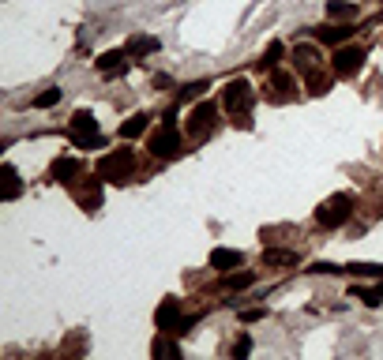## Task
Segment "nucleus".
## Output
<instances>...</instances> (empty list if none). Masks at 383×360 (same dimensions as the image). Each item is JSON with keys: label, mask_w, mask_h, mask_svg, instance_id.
<instances>
[{"label": "nucleus", "mask_w": 383, "mask_h": 360, "mask_svg": "<svg viewBox=\"0 0 383 360\" xmlns=\"http://www.w3.org/2000/svg\"><path fill=\"white\" fill-rule=\"evenodd\" d=\"M136 169V154L132 151H109L106 158L98 162V177L101 180H113V184H120V180H128V173Z\"/></svg>", "instance_id": "1"}, {"label": "nucleus", "mask_w": 383, "mask_h": 360, "mask_svg": "<svg viewBox=\"0 0 383 360\" xmlns=\"http://www.w3.org/2000/svg\"><path fill=\"white\" fill-rule=\"evenodd\" d=\"M350 210H353V199L339 191V196H331V199L320 203L316 221H320V225H327V229H339V225H345V221H350Z\"/></svg>", "instance_id": "2"}, {"label": "nucleus", "mask_w": 383, "mask_h": 360, "mask_svg": "<svg viewBox=\"0 0 383 360\" xmlns=\"http://www.w3.org/2000/svg\"><path fill=\"white\" fill-rule=\"evenodd\" d=\"M214 128H218V109H214L211 101H199L188 113V135L195 143H203L207 135H214Z\"/></svg>", "instance_id": "3"}, {"label": "nucleus", "mask_w": 383, "mask_h": 360, "mask_svg": "<svg viewBox=\"0 0 383 360\" xmlns=\"http://www.w3.org/2000/svg\"><path fill=\"white\" fill-rule=\"evenodd\" d=\"M68 135H72V143H76V146H101L98 120H95V113H87V109H79V113L72 117Z\"/></svg>", "instance_id": "4"}, {"label": "nucleus", "mask_w": 383, "mask_h": 360, "mask_svg": "<svg viewBox=\"0 0 383 360\" xmlns=\"http://www.w3.org/2000/svg\"><path fill=\"white\" fill-rule=\"evenodd\" d=\"M151 151L158 154V158H177V154H184V146H181V132L173 128V120H165V124L151 135Z\"/></svg>", "instance_id": "5"}, {"label": "nucleus", "mask_w": 383, "mask_h": 360, "mask_svg": "<svg viewBox=\"0 0 383 360\" xmlns=\"http://www.w3.org/2000/svg\"><path fill=\"white\" fill-rule=\"evenodd\" d=\"M222 101H226V109L233 117H241V113H248L252 109V101H256V90L248 87L245 79H233L226 90H222Z\"/></svg>", "instance_id": "6"}, {"label": "nucleus", "mask_w": 383, "mask_h": 360, "mask_svg": "<svg viewBox=\"0 0 383 360\" xmlns=\"http://www.w3.org/2000/svg\"><path fill=\"white\" fill-rule=\"evenodd\" d=\"M154 323H158V330H165V334H184V330L192 327V319H181V300H173V297L158 308Z\"/></svg>", "instance_id": "7"}, {"label": "nucleus", "mask_w": 383, "mask_h": 360, "mask_svg": "<svg viewBox=\"0 0 383 360\" xmlns=\"http://www.w3.org/2000/svg\"><path fill=\"white\" fill-rule=\"evenodd\" d=\"M364 60H368L364 45H345V49L334 53V76H353V71H361Z\"/></svg>", "instance_id": "8"}, {"label": "nucleus", "mask_w": 383, "mask_h": 360, "mask_svg": "<svg viewBox=\"0 0 383 360\" xmlns=\"http://www.w3.org/2000/svg\"><path fill=\"white\" fill-rule=\"evenodd\" d=\"M72 196L83 210H98L101 207V177L95 180H72Z\"/></svg>", "instance_id": "9"}, {"label": "nucleus", "mask_w": 383, "mask_h": 360, "mask_svg": "<svg viewBox=\"0 0 383 360\" xmlns=\"http://www.w3.org/2000/svg\"><path fill=\"white\" fill-rule=\"evenodd\" d=\"M297 98V83H293V76H270L267 79V101H275V105H282V101H293Z\"/></svg>", "instance_id": "10"}, {"label": "nucleus", "mask_w": 383, "mask_h": 360, "mask_svg": "<svg viewBox=\"0 0 383 360\" xmlns=\"http://www.w3.org/2000/svg\"><path fill=\"white\" fill-rule=\"evenodd\" d=\"M128 68V49H109L98 57V71L101 76H124Z\"/></svg>", "instance_id": "11"}, {"label": "nucleus", "mask_w": 383, "mask_h": 360, "mask_svg": "<svg viewBox=\"0 0 383 360\" xmlns=\"http://www.w3.org/2000/svg\"><path fill=\"white\" fill-rule=\"evenodd\" d=\"M293 60H297V68H301V76L320 71V49H316V45H297V49H293Z\"/></svg>", "instance_id": "12"}, {"label": "nucleus", "mask_w": 383, "mask_h": 360, "mask_svg": "<svg viewBox=\"0 0 383 360\" xmlns=\"http://www.w3.org/2000/svg\"><path fill=\"white\" fill-rule=\"evenodd\" d=\"M241 263H245V255L233 252V248H214V252H211V266H214V271H237Z\"/></svg>", "instance_id": "13"}, {"label": "nucleus", "mask_w": 383, "mask_h": 360, "mask_svg": "<svg viewBox=\"0 0 383 360\" xmlns=\"http://www.w3.org/2000/svg\"><path fill=\"white\" fill-rule=\"evenodd\" d=\"M158 38H151V34H136V38H128V57H151V53H158Z\"/></svg>", "instance_id": "14"}, {"label": "nucleus", "mask_w": 383, "mask_h": 360, "mask_svg": "<svg viewBox=\"0 0 383 360\" xmlns=\"http://www.w3.org/2000/svg\"><path fill=\"white\" fill-rule=\"evenodd\" d=\"M83 173V165L76 158H57L53 162V180H60V184H72Z\"/></svg>", "instance_id": "15"}, {"label": "nucleus", "mask_w": 383, "mask_h": 360, "mask_svg": "<svg viewBox=\"0 0 383 360\" xmlns=\"http://www.w3.org/2000/svg\"><path fill=\"white\" fill-rule=\"evenodd\" d=\"M350 34H353V26H316V42H323V45H339Z\"/></svg>", "instance_id": "16"}, {"label": "nucleus", "mask_w": 383, "mask_h": 360, "mask_svg": "<svg viewBox=\"0 0 383 360\" xmlns=\"http://www.w3.org/2000/svg\"><path fill=\"white\" fill-rule=\"evenodd\" d=\"M263 263H267V266H297V263H301V255H297V252H286V248H267V252H263Z\"/></svg>", "instance_id": "17"}, {"label": "nucleus", "mask_w": 383, "mask_h": 360, "mask_svg": "<svg viewBox=\"0 0 383 360\" xmlns=\"http://www.w3.org/2000/svg\"><path fill=\"white\" fill-rule=\"evenodd\" d=\"M308 79V94H316V98H320V94H327V90H331V71H312V76H304Z\"/></svg>", "instance_id": "18"}, {"label": "nucleus", "mask_w": 383, "mask_h": 360, "mask_svg": "<svg viewBox=\"0 0 383 360\" xmlns=\"http://www.w3.org/2000/svg\"><path fill=\"white\" fill-rule=\"evenodd\" d=\"M327 15H331V19H353V15H357V4H350V0H327Z\"/></svg>", "instance_id": "19"}, {"label": "nucleus", "mask_w": 383, "mask_h": 360, "mask_svg": "<svg viewBox=\"0 0 383 360\" xmlns=\"http://www.w3.org/2000/svg\"><path fill=\"white\" fill-rule=\"evenodd\" d=\"M143 132H147V113H136L132 120L120 124V135H124V139H136V135H143Z\"/></svg>", "instance_id": "20"}, {"label": "nucleus", "mask_w": 383, "mask_h": 360, "mask_svg": "<svg viewBox=\"0 0 383 360\" xmlns=\"http://www.w3.org/2000/svg\"><path fill=\"white\" fill-rule=\"evenodd\" d=\"M23 191L19 184V173H15V165H4V199H15Z\"/></svg>", "instance_id": "21"}, {"label": "nucleus", "mask_w": 383, "mask_h": 360, "mask_svg": "<svg viewBox=\"0 0 383 360\" xmlns=\"http://www.w3.org/2000/svg\"><path fill=\"white\" fill-rule=\"evenodd\" d=\"M350 274H357V278H383V266L376 263H353V266H345Z\"/></svg>", "instance_id": "22"}, {"label": "nucleus", "mask_w": 383, "mask_h": 360, "mask_svg": "<svg viewBox=\"0 0 383 360\" xmlns=\"http://www.w3.org/2000/svg\"><path fill=\"white\" fill-rule=\"evenodd\" d=\"M278 60H282V45L270 42V45H267V53H263V60H259V68L270 71V68H278Z\"/></svg>", "instance_id": "23"}, {"label": "nucleus", "mask_w": 383, "mask_h": 360, "mask_svg": "<svg viewBox=\"0 0 383 360\" xmlns=\"http://www.w3.org/2000/svg\"><path fill=\"white\" fill-rule=\"evenodd\" d=\"M252 282H256V274H252V271H241V274H229V278H226V289H248Z\"/></svg>", "instance_id": "24"}, {"label": "nucleus", "mask_w": 383, "mask_h": 360, "mask_svg": "<svg viewBox=\"0 0 383 360\" xmlns=\"http://www.w3.org/2000/svg\"><path fill=\"white\" fill-rule=\"evenodd\" d=\"M353 297H361L364 304H368V308H376V304H383V293H380V285H376V289H361V285H357V289H353Z\"/></svg>", "instance_id": "25"}, {"label": "nucleus", "mask_w": 383, "mask_h": 360, "mask_svg": "<svg viewBox=\"0 0 383 360\" xmlns=\"http://www.w3.org/2000/svg\"><path fill=\"white\" fill-rule=\"evenodd\" d=\"M57 101H60V87H53V90H45V94L34 98V105H38V109H49V105H57Z\"/></svg>", "instance_id": "26"}, {"label": "nucleus", "mask_w": 383, "mask_h": 360, "mask_svg": "<svg viewBox=\"0 0 383 360\" xmlns=\"http://www.w3.org/2000/svg\"><path fill=\"white\" fill-rule=\"evenodd\" d=\"M154 357H181V349H177L173 341L158 338V341H154Z\"/></svg>", "instance_id": "27"}, {"label": "nucleus", "mask_w": 383, "mask_h": 360, "mask_svg": "<svg viewBox=\"0 0 383 360\" xmlns=\"http://www.w3.org/2000/svg\"><path fill=\"white\" fill-rule=\"evenodd\" d=\"M203 90H207V83H203V79H199V83H188V87L181 90V101H188V98H199Z\"/></svg>", "instance_id": "28"}, {"label": "nucleus", "mask_w": 383, "mask_h": 360, "mask_svg": "<svg viewBox=\"0 0 383 360\" xmlns=\"http://www.w3.org/2000/svg\"><path fill=\"white\" fill-rule=\"evenodd\" d=\"M252 353V338H241L237 345H233V357H248Z\"/></svg>", "instance_id": "29"}, {"label": "nucleus", "mask_w": 383, "mask_h": 360, "mask_svg": "<svg viewBox=\"0 0 383 360\" xmlns=\"http://www.w3.org/2000/svg\"><path fill=\"white\" fill-rule=\"evenodd\" d=\"M380 293H383V282H380Z\"/></svg>", "instance_id": "30"}]
</instances>
